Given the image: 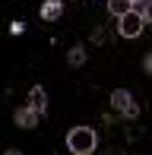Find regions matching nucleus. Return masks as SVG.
Returning <instances> with one entry per match:
<instances>
[{"label":"nucleus","mask_w":152,"mask_h":155,"mask_svg":"<svg viewBox=\"0 0 152 155\" xmlns=\"http://www.w3.org/2000/svg\"><path fill=\"white\" fill-rule=\"evenodd\" d=\"M95 146H98V136H95L92 127H73L67 133V149L73 155H92Z\"/></svg>","instance_id":"1"},{"label":"nucleus","mask_w":152,"mask_h":155,"mask_svg":"<svg viewBox=\"0 0 152 155\" xmlns=\"http://www.w3.org/2000/svg\"><path fill=\"white\" fill-rule=\"evenodd\" d=\"M143 29H146V16L136 10L124 13L121 19H117V35L121 38H136V35H143Z\"/></svg>","instance_id":"2"},{"label":"nucleus","mask_w":152,"mask_h":155,"mask_svg":"<svg viewBox=\"0 0 152 155\" xmlns=\"http://www.w3.org/2000/svg\"><path fill=\"white\" fill-rule=\"evenodd\" d=\"M130 10H133V0H108V13L117 16V19H121L124 13H130Z\"/></svg>","instance_id":"7"},{"label":"nucleus","mask_w":152,"mask_h":155,"mask_svg":"<svg viewBox=\"0 0 152 155\" xmlns=\"http://www.w3.org/2000/svg\"><path fill=\"white\" fill-rule=\"evenodd\" d=\"M29 104H32V108H38L41 114L48 111V95H45V89H41V86H32V92H29Z\"/></svg>","instance_id":"5"},{"label":"nucleus","mask_w":152,"mask_h":155,"mask_svg":"<svg viewBox=\"0 0 152 155\" xmlns=\"http://www.w3.org/2000/svg\"><path fill=\"white\" fill-rule=\"evenodd\" d=\"M111 108L121 111V114H127V117H136V114H140V108L133 104V95H130L127 89H114V92H111Z\"/></svg>","instance_id":"3"},{"label":"nucleus","mask_w":152,"mask_h":155,"mask_svg":"<svg viewBox=\"0 0 152 155\" xmlns=\"http://www.w3.org/2000/svg\"><path fill=\"white\" fill-rule=\"evenodd\" d=\"M143 67H146V73H152V54H146V57H143Z\"/></svg>","instance_id":"9"},{"label":"nucleus","mask_w":152,"mask_h":155,"mask_svg":"<svg viewBox=\"0 0 152 155\" xmlns=\"http://www.w3.org/2000/svg\"><path fill=\"white\" fill-rule=\"evenodd\" d=\"M16 127H22V130H32V127H38L41 120V111L38 108H32V104H25V108H16Z\"/></svg>","instance_id":"4"},{"label":"nucleus","mask_w":152,"mask_h":155,"mask_svg":"<svg viewBox=\"0 0 152 155\" xmlns=\"http://www.w3.org/2000/svg\"><path fill=\"white\" fill-rule=\"evenodd\" d=\"M133 3H146V0H133Z\"/></svg>","instance_id":"10"},{"label":"nucleus","mask_w":152,"mask_h":155,"mask_svg":"<svg viewBox=\"0 0 152 155\" xmlns=\"http://www.w3.org/2000/svg\"><path fill=\"white\" fill-rule=\"evenodd\" d=\"M67 63H70V67H82V63H86V51H82V48H70Z\"/></svg>","instance_id":"8"},{"label":"nucleus","mask_w":152,"mask_h":155,"mask_svg":"<svg viewBox=\"0 0 152 155\" xmlns=\"http://www.w3.org/2000/svg\"><path fill=\"white\" fill-rule=\"evenodd\" d=\"M60 13H64V3H60V0H48V3H41V19H48V22L57 19Z\"/></svg>","instance_id":"6"}]
</instances>
